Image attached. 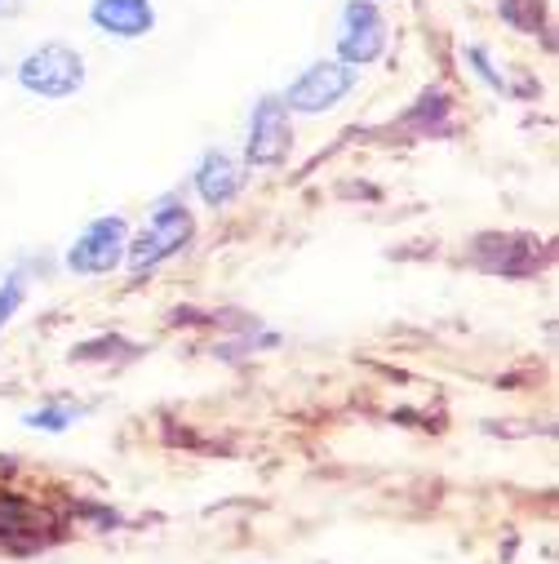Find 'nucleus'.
Segmentation results:
<instances>
[{
  "mask_svg": "<svg viewBox=\"0 0 559 564\" xmlns=\"http://www.w3.org/2000/svg\"><path fill=\"white\" fill-rule=\"evenodd\" d=\"M191 236H196V218H191V209H187L178 196H165V200L152 209V218L143 223V231L129 240V249H124V267H129L133 275L156 271L161 262H169L174 253H183V249L191 245Z\"/></svg>",
  "mask_w": 559,
  "mask_h": 564,
  "instance_id": "obj_1",
  "label": "nucleus"
},
{
  "mask_svg": "<svg viewBox=\"0 0 559 564\" xmlns=\"http://www.w3.org/2000/svg\"><path fill=\"white\" fill-rule=\"evenodd\" d=\"M19 85L36 98H72L85 89V58L67 41H45L19 63Z\"/></svg>",
  "mask_w": 559,
  "mask_h": 564,
  "instance_id": "obj_2",
  "label": "nucleus"
},
{
  "mask_svg": "<svg viewBox=\"0 0 559 564\" xmlns=\"http://www.w3.org/2000/svg\"><path fill=\"white\" fill-rule=\"evenodd\" d=\"M294 111L280 102V94H262L249 111V143H244V161L253 170H275L285 165L294 152Z\"/></svg>",
  "mask_w": 559,
  "mask_h": 564,
  "instance_id": "obj_3",
  "label": "nucleus"
},
{
  "mask_svg": "<svg viewBox=\"0 0 559 564\" xmlns=\"http://www.w3.org/2000/svg\"><path fill=\"white\" fill-rule=\"evenodd\" d=\"M355 85H360V67H347L338 58H320L280 94V102L289 111H303V116H320V111H333Z\"/></svg>",
  "mask_w": 559,
  "mask_h": 564,
  "instance_id": "obj_4",
  "label": "nucleus"
},
{
  "mask_svg": "<svg viewBox=\"0 0 559 564\" xmlns=\"http://www.w3.org/2000/svg\"><path fill=\"white\" fill-rule=\"evenodd\" d=\"M124 249H129V223L120 214H102L72 240L63 262L76 275H111L116 267H124Z\"/></svg>",
  "mask_w": 559,
  "mask_h": 564,
  "instance_id": "obj_5",
  "label": "nucleus"
},
{
  "mask_svg": "<svg viewBox=\"0 0 559 564\" xmlns=\"http://www.w3.org/2000/svg\"><path fill=\"white\" fill-rule=\"evenodd\" d=\"M386 41H391V28L373 0H347V10L338 19V63L369 67L386 54Z\"/></svg>",
  "mask_w": 559,
  "mask_h": 564,
  "instance_id": "obj_6",
  "label": "nucleus"
},
{
  "mask_svg": "<svg viewBox=\"0 0 559 564\" xmlns=\"http://www.w3.org/2000/svg\"><path fill=\"white\" fill-rule=\"evenodd\" d=\"M471 258L489 275L524 280L546 262V245L537 236H528V231H484V236L471 240Z\"/></svg>",
  "mask_w": 559,
  "mask_h": 564,
  "instance_id": "obj_7",
  "label": "nucleus"
},
{
  "mask_svg": "<svg viewBox=\"0 0 559 564\" xmlns=\"http://www.w3.org/2000/svg\"><path fill=\"white\" fill-rule=\"evenodd\" d=\"M89 23L111 41H143L156 28V0H89Z\"/></svg>",
  "mask_w": 559,
  "mask_h": 564,
  "instance_id": "obj_8",
  "label": "nucleus"
},
{
  "mask_svg": "<svg viewBox=\"0 0 559 564\" xmlns=\"http://www.w3.org/2000/svg\"><path fill=\"white\" fill-rule=\"evenodd\" d=\"M191 187H196V196L209 209H227L240 196V187H244V170L235 165V156H227V152L213 148V152L200 156V165L191 174Z\"/></svg>",
  "mask_w": 559,
  "mask_h": 564,
  "instance_id": "obj_9",
  "label": "nucleus"
},
{
  "mask_svg": "<svg viewBox=\"0 0 559 564\" xmlns=\"http://www.w3.org/2000/svg\"><path fill=\"white\" fill-rule=\"evenodd\" d=\"M497 19L519 36L550 41V0H497Z\"/></svg>",
  "mask_w": 559,
  "mask_h": 564,
  "instance_id": "obj_10",
  "label": "nucleus"
},
{
  "mask_svg": "<svg viewBox=\"0 0 559 564\" xmlns=\"http://www.w3.org/2000/svg\"><path fill=\"white\" fill-rule=\"evenodd\" d=\"M445 116H449V94H445V89H427L423 98H417V107L408 111V124L436 129V120H445Z\"/></svg>",
  "mask_w": 559,
  "mask_h": 564,
  "instance_id": "obj_11",
  "label": "nucleus"
},
{
  "mask_svg": "<svg viewBox=\"0 0 559 564\" xmlns=\"http://www.w3.org/2000/svg\"><path fill=\"white\" fill-rule=\"evenodd\" d=\"M76 417H80V409H76V404H45V409L28 413L23 422H28V427H36V432H67Z\"/></svg>",
  "mask_w": 559,
  "mask_h": 564,
  "instance_id": "obj_12",
  "label": "nucleus"
},
{
  "mask_svg": "<svg viewBox=\"0 0 559 564\" xmlns=\"http://www.w3.org/2000/svg\"><path fill=\"white\" fill-rule=\"evenodd\" d=\"M471 67H475V76L489 85V89H506V72H497V63H493V54L484 50V45H467V54H462Z\"/></svg>",
  "mask_w": 559,
  "mask_h": 564,
  "instance_id": "obj_13",
  "label": "nucleus"
},
{
  "mask_svg": "<svg viewBox=\"0 0 559 564\" xmlns=\"http://www.w3.org/2000/svg\"><path fill=\"white\" fill-rule=\"evenodd\" d=\"M23 299H28L23 271H10V280H6V285H0V329H6V325L14 321V312L23 307Z\"/></svg>",
  "mask_w": 559,
  "mask_h": 564,
  "instance_id": "obj_14",
  "label": "nucleus"
},
{
  "mask_svg": "<svg viewBox=\"0 0 559 564\" xmlns=\"http://www.w3.org/2000/svg\"><path fill=\"white\" fill-rule=\"evenodd\" d=\"M23 520H28V507H23L19 498L0 502V529H23Z\"/></svg>",
  "mask_w": 559,
  "mask_h": 564,
  "instance_id": "obj_15",
  "label": "nucleus"
},
{
  "mask_svg": "<svg viewBox=\"0 0 559 564\" xmlns=\"http://www.w3.org/2000/svg\"><path fill=\"white\" fill-rule=\"evenodd\" d=\"M6 14H19V0H0V19Z\"/></svg>",
  "mask_w": 559,
  "mask_h": 564,
  "instance_id": "obj_16",
  "label": "nucleus"
}]
</instances>
